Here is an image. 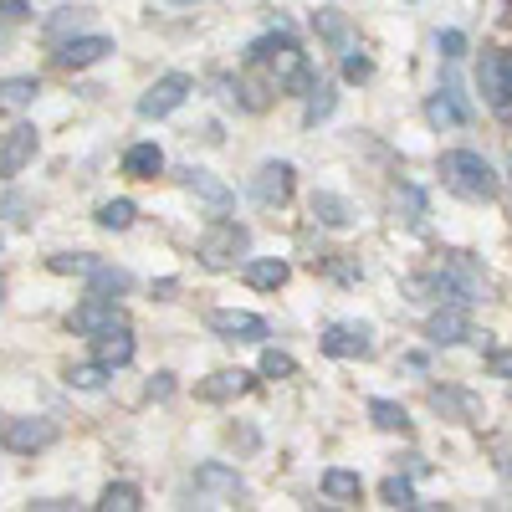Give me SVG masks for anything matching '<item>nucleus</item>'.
Returning <instances> with one entry per match:
<instances>
[{"mask_svg":"<svg viewBox=\"0 0 512 512\" xmlns=\"http://www.w3.org/2000/svg\"><path fill=\"white\" fill-rule=\"evenodd\" d=\"M251 390H256V374H251V369H221V374H210V379L195 384V395L210 400V405L241 400V395H251Z\"/></svg>","mask_w":512,"mask_h":512,"instance_id":"obj_13","label":"nucleus"},{"mask_svg":"<svg viewBox=\"0 0 512 512\" xmlns=\"http://www.w3.org/2000/svg\"><path fill=\"white\" fill-rule=\"evenodd\" d=\"M118 323H123L118 297H98V292H88V297H82V303L67 313V328L82 333V338H93V333H103V328H118Z\"/></svg>","mask_w":512,"mask_h":512,"instance_id":"obj_11","label":"nucleus"},{"mask_svg":"<svg viewBox=\"0 0 512 512\" xmlns=\"http://www.w3.org/2000/svg\"><path fill=\"white\" fill-rule=\"evenodd\" d=\"M31 507H36V512H62V507H72V502H67V497H41V502H31Z\"/></svg>","mask_w":512,"mask_h":512,"instance_id":"obj_42","label":"nucleus"},{"mask_svg":"<svg viewBox=\"0 0 512 512\" xmlns=\"http://www.w3.org/2000/svg\"><path fill=\"white\" fill-rule=\"evenodd\" d=\"M379 497H384V507H400V512H410V507H425V502L415 497V487H410L405 477H384Z\"/></svg>","mask_w":512,"mask_h":512,"instance_id":"obj_31","label":"nucleus"},{"mask_svg":"<svg viewBox=\"0 0 512 512\" xmlns=\"http://www.w3.org/2000/svg\"><path fill=\"white\" fill-rule=\"evenodd\" d=\"M195 251H200V262H205V267H236L241 256L251 251V231L236 226V221H216V226L200 236Z\"/></svg>","mask_w":512,"mask_h":512,"instance_id":"obj_4","label":"nucleus"},{"mask_svg":"<svg viewBox=\"0 0 512 512\" xmlns=\"http://www.w3.org/2000/svg\"><path fill=\"white\" fill-rule=\"evenodd\" d=\"M313 31L328 41L333 52H349L354 47V26H349L344 11H313Z\"/></svg>","mask_w":512,"mask_h":512,"instance_id":"obj_23","label":"nucleus"},{"mask_svg":"<svg viewBox=\"0 0 512 512\" xmlns=\"http://www.w3.org/2000/svg\"><path fill=\"white\" fill-rule=\"evenodd\" d=\"M436 52H441L446 62L466 57V31H441V36H436Z\"/></svg>","mask_w":512,"mask_h":512,"instance_id":"obj_37","label":"nucleus"},{"mask_svg":"<svg viewBox=\"0 0 512 512\" xmlns=\"http://www.w3.org/2000/svg\"><path fill=\"white\" fill-rule=\"evenodd\" d=\"M0 41H6V31H0Z\"/></svg>","mask_w":512,"mask_h":512,"instance_id":"obj_47","label":"nucleus"},{"mask_svg":"<svg viewBox=\"0 0 512 512\" xmlns=\"http://www.w3.org/2000/svg\"><path fill=\"white\" fill-rule=\"evenodd\" d=\"M36 149H41V134L31 123H16L6 139H0V180H16L21 169L36 159Z\"/></svg>","mask_w":512,"mask_h":512,"instance_id":"obj_12","label":"nucleus"},{"mask_svg":"<svg viewBox=\"0 0 512 512\" xmlns=\"http://www.w3.org/2000/svg\"><path fill=\"white\" fill-rule=\"evenodd\" d=\"M128 287H134V277L98 256V267L88 272V292H98V297H118V292H128Z\"/></svg>","mask_w":512,"mask_h":512,"instance_id":"obj_25","label":"nucleus"},{"mask_svg":"<svg viewBox=\"0 0 512 512\" xmlns=\"http://www.w3.org/2000/svg\"><path fill=\"white\" fill-rule=\"evenodd\" d=\"M507 175H512V159H507Z\"/></svg>","mask_w":512,"mask_h":512,"instance_id":"obj_46","label":"nucleus"},{"mask_svg":"<svg viewBox=\"0 0 512 512\" xmlns=\"http://www.w3.org/2000/svg\"><path fill=\"white\" fill-rule=\"evenodd\" d=\"M0 297H6V282H0Z\"/></svg>","mask_w":512,"mask_h":512,"instance_id":"obj_44","label":"nucleus"},{"mask_svg":"<svg viewBox=\"0 0 512 512\" xmlns=\"http://www.w3.org/2000/svg\"><path fill=\"white\" fill-rule=\"evenodd\" d=\"M292 164L287 159H267V164H256V175H251V200L256 205H287L292 200Z\"/></svg>","mask_w":512,"mask_h":512,"instance_id":"obj_10","label":"nucleus"},{"mask_svg":"<svg viewBox=\"0 0 512 512\" xmlns=\"http://www.w3.org/2000/svg\"><path fill=\"white\" fill-rule=\"evenodd\" d=\"M487 369H492L497 379H512V349H492V354H487Z\"/></svg>","mask_w":512,"mask_h":512,"instance_id":"obj_39","label":"nucleus"},{"mask_svg":"<svg viewBox=\"0 0 512 512\" xmlns=\"http://www.w3.org/2000/svg\"><path fill=\"white\" fill-rule=\"evenodd\" d=\"M502 477H507V482H512V456H507V461H502Z\"/></svg>","mask_w":512,"mask_h":512,"instance_id":"obj_43","label":"nucleus"},{"mask_svg":"<svg viewBox=\"0 0 512 512\" xmlns=\"http://www.w3.org/2000/svg\"><path fill=\"white\" fill-rule=\"evenodd\" d=\"M31 16V0H0V21H26Z\"/></svg>","mask_w":512,"mask_h":512,"instance_id":"obj_40","label":"nucleus"},{"mask_svg":"<svg viewBox=\"0 0 512 512\" xmlns=\"http://www.w3.org/2000/svg\"><path fill=\"white\" fill-rule=\"evenodd\" d=\"M41 98V77H0V108L21 113Z\"/></svg>","mask_w":512,"mask_h":512,"instance_id":"obj_24","label":"nucleus"},{"mask_svg":"<svg viewBox=\"0 0 512 512\" xmlns=\"http://www.w3.org/2000/svg\"><path fill=\"white\" fill-rule=\"evenodd\" d=\"M93 359H98L103 369H123V364H134V333H128V323L93 333Z\"/></svg>","mask_w":512,"mask_h":512,"instance_id":"obj_16","label":"nucleus"},{"mask_svg":"<svg viewBox=\"0 0 512 512\" xmlns=\"http://www.w3.org/2000/svg\"><path fill=\"white\" fill-rule=\"evenodd\" d=\"M190 93H195L190 72H164V77H154V88L139 98V118H169Z\"/></svg>","mask_w":512,"mask_h":512,"instance_id":"obj_7","label":"nucleus"},{"mask_svg":"<svg viewBox=\"0 0 512 512\" xmlns=\"http://www.w3.org/2000/svg\"><path fill=\"white\" fill-rule=\"evenodd\" d=\"M441 185L461 200H497V190H502L497 169L472 149H446L441 154Z\"/></svg>","mask_w":512,"mask_h":512,"instance_id":"obj_2","label":"nucleus"},{"mask_svg":"<svg viewBox=\"0 0 512 512\" xmlns=\"http://www.w3.org/2000/svg\"><path fill=\"white\" fill-rule=\"evenodd\" d=\"M303 98H308V108H303V123H308V128H318V123L333 113V103H338V93L328 88V82H313Z\"/></svg>","mask_w":512,"mask_h":512,"instance_id":"obj_29","label":"nucleus"},{"mask_svg":"<svg viewBox=\"0 0 512 512\" xmlns=\"http://www.w3.org/2000/svg\"><path fill=\"white\" fill-rule=\"evenodd\" d=\"M313 221L318 226H333V231H349L354 226V205L344 195H333V190H318L313 195Z\"/></svg>","mask_w":512,"mask_h":512,"instance_id":"obj_22","label":"nucleus"},{"mask_svg":"<svg viewBox=\"0 0 512 512\" xmlns=\"http://www.w3.org/2000/svg\"><path fill=\"white\" fill-rule=\"evenodd\" d=\"M185 190H190L195 200H205L210 210H231V205H236L231 185H226V180H216L210 169H185Z\"/></svg>","mask_w":512,"mask_h":512,"instance_id":"obj_18","label":"nucleus"},{"mask_svg":"<svg viewBox=\"0 0 512 512\" xmlns=\"http://www.w3.org/2000/svg\"><path fill=\"white\" fill-rule=\"evenodd\" d=\"M241 62H246V67H267L272 88L287 93V98H303V93L313 88V62H308V52L287 36V26H277V31L262 36V41H251Z\"/></svg>","mask_w":512,"mask_h":512,"instance_id":"obj_1","label":"nucleus"},{"mask_svg":"<svg viewBox=\"0 0 512 512\" xmlns=\"http://www.w3.org/2000/svg\"><path fill=\"white\" fill-rule=\"evenodd\" d=\"M0 246H6V236H0Z\"/></svg>","mask_w":512,"mask_h":512,"instance_id":"obj_48","label":"nucleus"},{"mask_svg":"<svg viewBox=\"0 0 512 512\" xmlns=\"http://www.w3.org/2000/svg\"><path fill=\"white\" fill-rule=\"evenodd\" d=\"M431 405L436 410H456V415H472V400L456 395V390H431Z\"/></svg>","mask_w":512,"mask_h":512,"instance_id":"obj_38","label":"nucleus"},{"mask_svg":"<svg viewBox=\"0 0 512 512\" xmlns=\"http://www.w3.org/2000/svg\"><path fill=\"white\" fill-rule=\"evenodd\" d=\"M103 57H113V36H72V41L57 47V67L62 72H82V67H93Z\"/></svg>","mask_w":512,"mask_h":512,"instance_id":"obj_14","label":"nucleus"},{"mask_svg":"<svg viewBox=\"0 0 512 512\" xmlns=\"http://www.w3.org/2000/svg\"><path fill=\"white\" fill-rule=\"evenodd\" d=\"M82 21H88V11H57V16L47 21V31H52V36H67V31H72V36H77Z\"/></svg>","mask_w":512,"mask_h":512,"instance_id":"obj_36","label":"nucleus"},{"mask_svg":"<svg viewBox=\"0 0 512 512\" xmlns=\"http://www.w3.org/2000/svg\"><path fill=\"white\" fill-rule=\"evenodd\" d=\"M395 200H405V221H410V226H420V221H425V195H420L415 185H400V195H395Z\"/></svg>","mask_w":512,"mask_h":512,"instance_id":"obj_35","label":"nucleus"},{"mask_svg":"<svg viewBox=\"0 0 512 512\" xmlns=\"http://www.w3.org/2000/svg\"><path fill=\"white\" fill-rule=\"evenodd\" d=\"M318 349L328 359H369L374 354V328L369 323H328Z\"/></svg>","mask_w":512,"mask_h":512,"instance_id":"obj_8","label":"nucleus"},{"mask_svg":"<svg viewBox=\"0 0 512 512\" xmlns=\"http://www.w3.org/2000/svg\"><path fill=\"white\" fill-rule=\"evenodd\" d=\"M47 267L62 272V277H88L98 267V256H88V251H57V256H47Z\"/></svg>","mask_w":512,"mask_h":512,"instance_id":"obj_30","label":"nucleus"},{"mask_svg":"<svg viewBox=\"0 0 512 512\" xmlns=\"http://www.w3.org/2000/svg\"><path fill=\"white\" fill-rule=\"evenodd\" d=\"M149 395H154V400H169V395H175V374H154Z\"/></svg>","mask_w":512,"mask_h":512,"instance_id":"obj_41","label":"nucleus"},{"mask_svg":"<svg viewBox=\"0 0 512 512\" xmlns=\"http://www.w3.org/2000/svg\"><path fill=\"white\" fill-rule=\"evenodd\" d=\"M205 328L226 338V344H267V318H256L246 308H216V313H205Z\"/></svg>","mask_w":512,"mask_h":512,"instance_id":"obj_5","label":"nucleus"},{"mask_svg":"<svg viewBox=\"0 0 512 512\" xmlns=\"http://www.w3.org/2000/svg\"><path fill=\"white\" fill-rule=\"evenodd\" d=\"M323 497H328L333 507H349V502L364 497V477L349 472V466H328V472H323Z\"/></svg>","mask_w":512,"mask_h":512,"instance_id":"obj_21","label":"nucleus"},{"mask_svg":"<svg viewBox=\"0 0 512 512\" xmlns=\"http://www.w3.org/2000/svg\"><path fill=\"white\" fill-rule=\"evenodd\" d=\"M425 338H431L436 349L466 344V338H472V318H466V308H441V313H431V323H425Z\"/></svg>","mask_w":512,"mask_h":512,"instance_id":"obj_17","label":"nucleus"},{"mask_svg":"<svg viewBox=\"0 0 512 512\" xmlns=\"http://www.w3.org/2000/svg\"><path fill=\"white\" fill-rule=\"evenodd\" d=\"M175 6H190V0H175Z\"/></svg>","mask_w":512,"mask_h":512,"instance_id":"obj_45","label":"nucleus"},{"mask_svg":"<svg viewBox=\"0 0 512 512\" xmlns=\"http://www.w3.org/2000/svg\"><path fill=\"white\" fill-rule=\"evenodd\" d=\"M123 175H128V180H154V175H164V149H159L154 139L123 149Z\"/></svg>","mask_w":512,"mask_h":512,"instance_id":"obj_19","label":"nucleus"},{"mask_svg":"<svg viewBox=\"0 0 512 512\" xmlns=\"http://www.w3.org/2000/svg\"><path fill=\"white\" fill-rule=\"evenodd\" d=\"M241 277H246L256 292H277V287H287L292 267L282 262V256H256V262H246V267H241Z\"/></svg>","mask_w":512,"mask_h":512,"instance_id":"obj_20","label":"nucleus"},{"mask_svg":"<svg viewBox=\"0 0 512 512\" xmlns=\"http://www.w3.org/2000/svg\"><path fill=\"white\" fill-rule=\"evenodd\" d=\"M57 420H47V415H26V420H11L6 425V451L11 456H36V451H47V446H57Z\"/></svg>","mask_w":512,"mask_h":512,"instance_id":"obj_9","label":"nucleus"},{"mask_svg":"<svg viewBox=\"0 0 512 512\" xmlns=\"http://www.w3.org/2000/svg\"><path fill=\"white\" fill-rule=\"evenodd\" d=\"M256 374H267V379H292V374H297V359L282 354V349H262V364H256Z\"/></svg>","mask_w":512,"mask_h":512,"instance_id":"obj_32","label":"nucleus"},{"mask_svg":"<svg viewBox=\"0 0 512 512\" xmlns=\"http://www.w3.org/2000/svg\"><path fill=\"white\" fill-rule=\"evenodd\" d=\"M103 379H108V369L93 359V364H72L67 369V384H72V390H103Z\"/></svg>","mask_w":512,"mask_h":512,"instance_id":"obj_33","label":"nucleus"},{"mask_svg":"<svg viewBox=\"0 0 512 512\" xmlns=\"http://www.w3.org/2000/svg\"><path fill=\"white\" fill-rule=\"evenodd\" d=\"M477 88L492 108H512V52L502 47H487L482 62H477Z\"/></svg>","mask_w":512,"mask_h":512,"instance_id":"obj_6","label":"nucleus"},{"mask_svg":"<svg viewBox=\"0 0 512 512\" xmlns=\"http://www.w3.org/2000/svg\"><path fill=\"white\" fill-rule=\"evenodd\" d=\"M369 77H374V62L349 47V52H344V82H369Z\"/></svg>","mask_w":512,"mask_h":512,"instance_id":"obj_34","label":"nucleus"},{"mask_svg":"<svg viewBox=\"0 0 512 512\" xmlns=\"http://www.w3.org/2000/svg\"><path fill=\"white\" fill-rule=\"evenodd\" d=\"M134 216H139L134 200H103L98 205V226L103 231H128V226H134Z\"/></svg>","mask_w":512,"mask_h":512,"instance_id":"obj_28","label":"nucleus"},{"mask_svg":"<svg viewBox=\"0 0 512 512\" xmlns=\"http://www.w3.org/2000/svg\"><path fill=\"white\" fill-rule=\"evenodd\" d=\"M425 118H431L436 128H456V123L472 118V108H466V93L456 88V77H446L441 88H436V98L425 103Z\"/></svg>","mask_w":512,"mask_h":512,"instance_id":"obj_15","label":"nucleus"},{"mask_svg":"<svg viewBox=\"0 0 512 512\" xmlns=\"http://www.w3.org/2000/svg\"><path fill=\"white\" fill-rule=\"evenodd\" d=\"M190 497H195L200 507H236V502L246 497V482H241L236 466L205 461V466H195V472H190Z\"/></svg>","mask_w":512,"mask_h":512,"instance_id":"obj_3","label":"nucleus"},{"mask_svg":"<svg viewBox=\"0 0 512 512\" xmlns=\"http://www.w3.org/2000/svg\"><path fill=\"white\" fill-rule=\"evenodd\" d=\"M98 507H103V512H139V507H144V492H139L134 482H108L103 497H98Z\"/></svg>","mask_w":512,"mask_h":512,"instance_id":"obj_26","label":"nucleus"},{"mask_svg":"<svg viewBox=\"0 0 512 512\" xmlns=\"http://www.w3.org/2000/svg\"><path fill=\"white\" fill-rule=\"evenodd\" d=\"M369 420L379 425V431H400V436H410V410L395 405V400H369Z\"/></svg>","mask_w":512,"mask_h":512,"instance_id":"obj_27","label":"nucleus"}]
</instances>
